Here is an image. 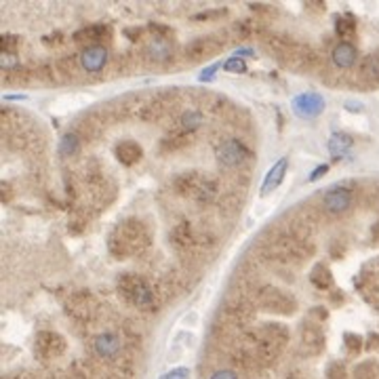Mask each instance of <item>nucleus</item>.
I'll list each match as a JSON object with an SVG mask.
<instances>
[{
  "mask_svg": "<svg viewBox=\"0 0 379 379\" xmlns=\"http://www.w3.org/2000/svg\"><path fill=\"white\" fill-rule=\"evenodd\" d=\"M93 348L101 358H116L123 350V340L116 333H101L95 337Z\"/></svg>",
  "mask_w": 379,
  "mask_h": 379,
  "instance_id": "nucleus-11",
  "label": "nucleus"
},
{
  "mask_svg": "<svg viewBox=\"0 0 379 379\" xmlns=\"http://www.w3.org/2000/svg\"><path fill=\"white\" fill-rule=\"evenodd\" d=\"M360 80L369 87L379 85V51L369 55L360 66Z\"/></svg>",
  "mask_w": 379,
  "mask_h": 379,
  "instance_id": "nucleus-17",
  "label": "nucleus"
},
{
  "mask_svg": "<svg viewBox=\"0 0 379 379\" xmlns=\"http://www.w3.org/2000/svg\"><path fill=\"white\" fill-rule=\"evenodd\" d=\"M118 293L133 306H139V308L154 306V289L148 285V281L143 276L123 274L118 279Z\"/></svg>",
  "mask_w": 379,
  "mask_h": 379,
  "instance_id": "nucleus-2",
  "label": "nucleus"
},
{
  "mask_svg": "<svg viewBox=\"0 0 379 379\" xmlns=\"http://www.w3.org/2000/svg\"><path fill=\"white\" fill-rule=\"evenodd\" d=\"M301 346L306 348V352L310 354H318L324 346V337L320 333L318 327H314V324H308V327L301 329Z\"/></svg>",
  "mask_w": 379,
  "mask_h": 379,
  "instance_id": "nucleus-16",
  "label": "nucleus"
},
{
  "mask_svg": "<svg viewBox=\"0 0 379 379\" xmlns=\"http://www.w3.org/2000/svg\"><path fill=\"white\" fill-rule=\"evenodd\" d=\"M190 139L186 137V135H179V137H173V141L171 139H165L162 141V150L165 148H171V150H177V148H182V146H186Z\"/></svg>",
  "mask_w": 379,
  "mask_h": 379,
  "instance_id": "nucleus-32",
  "label": "nucleus"
},
{
  "mask_svg": "<svg viewBox=\"0 0 379 379\" xmlns=\"http://www.w3.org/2000/svg\"><path fill=\"white\" fill-rule=\"evenodd\" d=\"M220 68H222V64H215V66H211V68H206V70H204V72H202V74H200V76H198V78H200V80H202V82H209V80H211V78H213V76H215V72H218V70H220Z\"/></svg>",
  "mask_w": 379,
  "mask_h": 379,
  "instance_id": "nucleus-34",
  "label": "nucleus"
},
{
  "mask_svg": "<svg viewBox=\"0 0 379 379\" xmlns=\"http://www.w3.org/2000/svg\"><path fill=\"white\" fill-rule=\"evenodd\" d=\"M202 123H204V116H202L200 112H196V110H190V112H186V114L182 116V127H184L188 133H192V131H196L198 127H202Z\"/></svg>",
  "mask_w": 379,
  "mask_h": 379,
  "instance_id": "nucleus-26",
  "label": "nucleus"
},
{
  "mask_svg": "<svg viewBox=\"0 0 379 379\" xmlns=\"http://www.w3.org/2000/svg\"><path fill=\"white\" fill-rule=\"evenodd\" d=\"M224 44V40L215 38V36H206V38H198L194 40L188 49H186V58H192V60H200V58H206L211 55L213 51H218L220 46Z\"/></svg>",
  "mask_w": 379,
  "mask_h": 379,
  "instance_id": "nucleus-12",
  "label": "nucleus"
},
{
  "mask_svg": "<svg viewBox=\"0 0 379 379\" xmlns=\"http://www.w3.org/2000/svg\"><path fill=\"white\" fill-rule=\"evenodd\" d=\"M146 51H148V58L154 62H167L171 58V44L167 40H160V38L150 42V46Z\"/></svg>",
  "mask_w": 379,
  "mask_h": 379,
  "instance_id": "nucleus-21",
  "label": "nucleus"
},
{
  "mask_svg": "<svg viewBox=\"0 0 379 379\" xmlns=\"http://www.w3.org/2000/svg\"><path fill=\"white\" fill-rule=\"evenodd\" d=\"M293 110L301 118H316L324 110V99L316 93H301L293 99Z\"/></svg>",
  "mask_w": 379,
  "mask_h": 379,
  "instance_id": "nucleus-7",
  "label": "nucleus"
},
{
  "mask_svg": "<svg viewBox=\"0 0 379 379\" xmlns=\"http://www.w3.org/2000/svg\"><path fill=\"white\" fill-rule=\"evenodd\" d=\"M211 379H238V377L232 371H218V373L211 375Z\"/></svg>",
  "mask_w": 379,
  "mask_h": 379,
  "instance_id": "nucleus-36",
  "label": "nucleus"
},
{
  "mask_svg": "<svg viewBox=\"0 0 379 379\" xmlns=\"http://www.w3.org/2000/svg\"><path fill=\"white\" fill-rule=\"evenodd\" d=\"M141 154H143L141 146L137 141H133V139H125V141H121L116 146V158L123 162V165H127V167H131V165H135V162H139L141 160Z\"/></svg>",
  "mask_w": 379,
  "mask_h": 379,
  "instance_id": "nucleus-15",
  "label": "nucleus"
},
{
  "mask_svg": "<svg viewBox=\"0 0 379 379\" xmlns=\"http://www.w3.org/2000/svg\"><path fill=\"white\" fill-rule=\"evenodd\" d=\"M173 188L177 194L200 200V202H209L215 196V188L211 182H206L200 173H182L173 179Z\"/></svg>",
  "mask_w": 379,
  "mask_h": 379,
  "instance_id": "nucleus-3",
  "label": "nucleus"
},
{
  "mask_svg": "<svg viewBox=\"0 0 379 379\" xmlns=\"http://www.w3.org/2000/svg\"><path fill=\"white\" fill-rule=\"evenodd\" d=\"M78 148H80V141H78V137L76 135H64L62 137V143H60V154L62 156H72V154H76L78 152Z\"/></svg>",
  "mask_w": 379,
  "mask_h": 379,
  "instance_id": "nucleus-27",
  "label": "nucleus"
},
{
  "mask_svg": "<svg viewBox=\"0 0 379 379\" xmlns=\"http://www.w3.org/2000/svg\"><path fill=\"white\" fill-rule=\"evenodd\" d=\"M34 352L40 360L60 358L66 352V342L60 333L40 331V333H36V340H34Z\"/></svg>",
  "mask_w": 379,
  "mask_h": 379,
  "instance_id": "nucleus-6",
  "label": "nucleus"
},
{
  "mask_svg": "<svg viewBox=\"0 0 379 379\" xmlns=\"http://www.w3.org/2000/svg\"><path fill=\"white\" fill-rule=\"evenodd\" d=\"M171 243H173L175 247H179V249H186V247L192 245V228H190L188 222H182V224H177V226L173 228V232H171Z\"/></svg>",
  "mask_w": 379,
  "mask_h": 379,
  "instance_id": "nucleus-22",
  "label": "nucleus"
},
{
  "mask_svg": "<svg viewBox=\"0 0 379 379\" xmlns=\"http://www.w3.org/2000/svg\"><path fill=\"white\" fill-rule=\"evenodd\" d=\"M224 70H226V72H232V74H243V72L247 70V66H245V62H243L240 58H230V60L224 64Z\"/></svg>",
  "mask_w": 379,
  "mask_h": 379,
  "instance_id": "nucleus-30",
  "label": "nucleus"
},
{
  "mask_svg": "<svg viewBox=\"0 0 379 379\" xmlns=\"http://www.w3.org/2000/svg\"><path fill=\"white\" fill-rule=\"evenodd\" d=\"M310 283L320 289V291H329L333 287V274H331V270L327 265H322V263H316L312 267V272H310Z\"/></svg>",
  "mask_w": 379,
  "mask_h": 379,
  "instance_id": "nucleus-19",
  "label": "nucleus"
},
{
  "mask_svg": "<svg viewBox=\"0 0 379 379\" xmlns=\"http://www.w3.org/2000/svg\"><path fill=\"white\" fill-rule=\"evenodd\" d=\"M327 379H348L346 367L342 362H331L327 369Z\"/></svg>",
  "mask_w": 379,
  "mask_h": 379,
  "instance_id": "nucleus-29",
  "label": "nucleus"
},
{
  "mask_svg": "<svg viewBox=\"0 0 379 379\" xmlns=\"http://www.w3.org/2000/svg\"><path fill=\"white\" fill-rule=\"evenodd\" d=\"M335 32H337L342 38L352 36V34L356 32V19H354L352 15H342V17H337V21H335Z\"/></svg>",
  "mask_w": 379,
  "mask_h": 379,
  "instance_id": "nucleus-24",
  "label": "nucleus"
},
{
  "mask_svg": "<svg viewBox=\"0 0 379 379\" xmlns=\"http://www.w3.org/2000/svg\"><path fill=\"white\" fill-rule=\"evenodd\" d=\"M247 158V148L238 139H226L218 148V160L224 167H236Z\"/></svg>",
  "mask_w": 379,
  "mask_h": 379,
  "instance_id": "nucleus-8",
  "label": "nucleus"
},
{
  "mask_svg": "<svg viewBox=\"0 0 379 379\" xmlns=\"http://www.w3.org/2000/svg\"><path fill=\"white\" fill-rule=\"evenodd\" d=\"M103 34H110V28L103 26V24H91L87 28L78 30L74 34V40H78V42H87V40L89 42H97L99 38H103Z\"/></svg>",
  "mask_w": 379,
  "mask_h": 379,
  "instance_id": "nucleus-20",
  "label": "nucleus"
},
{
  "mask_svg": "<svg viewBox=\"0 0 379 379\" xmlns=\"http://www.w3.org/2000/svg\"><path fill=\"white\" fill-rule=\"evenodd\" d=\"M356 379H379V362H362L356 367Z\"/></svg>",
  "mask_w": 379,
  "mask_h": 379,
  "instance_id": "nucleus-25",
  "label": "nucleus"
},
{
  "mask_svg": "<svg viewBox=\"0 0 379 379\" xmlns=\"http://www.w3.org/2000/svg\"><path fill=\"white\" fill-rule=\"evenodd\" d=\"M105 64H107V51L101 44H91L80 53V66H82V70H87L91 74L101 72L105 68Z\"/></svg>",
  "mask_w": 379,
  "mask_h": 379,
  "instance_id": "nucleus-9",
  "label": "nucleus"
},
{
  "mask_svg": "<svg viewBox=\"0 0 379 379\" xmlns=\"http://www.w3.org/2000/svg\"><path fill=\"white\" fill-rule=\"evenodd\" d=\"M327 171H329V167H327V165H320V167H316V169H314V173L308 177V182H316V179H320V177H322L324 173H327Z\"/></svg>",
  "mask_w": 379,
  "mask_h": 379,
  "instance_id": "nucleus-35",
  "label": "nucleus"
},
{
  "mask_svg": "<svg viewBox=\"0 0 379 379\" xmlns=\"http://www.w3.org/2000/svg\"><path fill=\"white\" fill-rule=\"evenodd\" d=\"M19 44V36L15 34H5L0 40V49H3V55H15V49Z\"/></svg>",
  "mask_w": 379,
  "mask_h": 379,
  "instance_id": "nucleus-28",
  "label": "nucleus"
},
{
  "mask_svg": "<svg viewBox=\"0 0 379 379\" xmlns=\"http://www.w3.org/2000/svg\"><path fill=\"white\" fill-rule=\"evenodd\" d=\"M160 379H190V371L184 369V367H179V369H173V371L167 373V375H162Z\"/></svg>",
  "mask_w": 379,
  "mask_h": 379,
  "instance_id": "nucleus-33",
  "label": "nucleus"
},
{
  "mask_svg": "<svg viewBox=\"0 0 379 379\" xmlns=\"http://www.w3.org/2000/svg\"><path fill=\"white\" fill-rule=\"evenodd\" d=\"M371 236H373L375 240H379V220L375 222V226H373V230H371Z\"/></svg>",
  "mask_w": 379,
  "mask_h": 379,
  "instance_id": "nucleus-37",
  "label": "nucleus"
},
{
  "mask_svg": "<svg viewBox=\"0 0 379 379\" xmlns=\"http://www.w3.org/2000/svg\"><path fill=\"white\" fill-rule=\"evenodd\" d=\"M322 204H324V209H327L329 213L340 215V213H344V211L350 209V204H352V192L346 190V188H331L327 194L322 196Z\"/></svg>",
  "mask_w": 379,
  "mask_h": 379,
  "instance_id": "nucleus-10",
  "label": "nucleus"
},
{
  "mask_svg": "<svg viewBox=\"0 0 379 379\" xmlns=\"http://www.w3.org/2000/svg\"><path fill=\"white\" fill-rule=\"evenodd\" d=\"M352 148V137L344 135V133H333L329 139V152L333 156H344L348 150Z\"/></svg>",
  "mask_w": 379,
  "mask_h": 379,
  "instance_id": "nucleus-23",
  "label": "nucleus"
},
{
  "mask_svg": "<svg viewBox=\"0 0 379 379\" xmlns=\"http://www.w3.org/2000/svg\"><path fill=\"white\" fill-rule=\"evenodd\" d=\"M331 55H333V64H335L337 68L348 70V68H352V66L356 64V60H358V51H356V46L350 44V42H340V44L333 49Z\"/></svg>",
  "mask_w": 379,
  "mask_h": 379,
  "instance_id": "nucleus-14",
  "label": "nucleus"
},
{
  "mask_svg": "<svg viewBox=\"0 0 379 379\" xmlns=\"http://www.w3.org/2000/svg\"><path fill=\"white\" fill-rule=\"evenodd\" d=\"M289 340V333L287 329L283 327V324H267V327H263V335L257 344V356L261 362H270V360H274L283 346L287 344Z\"/></svg>",
  "mask_w": 379,
  "mask_h": 379,
  "instance_id": "nucleus-4",
  "label": "nucleus"
},
{
  "mask_svg": "<svg viewBox=\"0 0 379 379\" xmlns=\"http://www.w3.org/2000/svg\"><path fill=\"white\" fill-rule=\"evenodd\" d=\"M346 348L352 352V354H356V352H360L362 350V337L360 335H354V333H346Z\"/></svg>",
  "mask_w": 379,
  "mask_h": 379,
  "instance_id": "nucleus-31",
  "label": "nucleus"
},
{
  "mask_svg": "<svg viewBox=\"0 0 379 379\" xmlns=\"http://www.w3.org/2000/svg\"><path fill=\"white\" fill-rule=\"evenodd\" d=\"M150 245V232L139 220H125L121 222L107 238V249L118 259H127L146 251Z\"/></svg>",
  "mask_w": 379,
  "mask_h": 379,
  "instance_id": "nucleus-1",
  "label": "nucleus"
},
{
  "mask_svg": "<svg viewBox=\"0 0 379 379\" xmlns=\"http://www.w3.org/2000/svg\"><path fill=\"white\" fill-rule=\"evenodd\" d=\"M263 310L276 312V314H293L295 312V299L283 289L276 287H263L257 295Z\"/></svg>",
  "mask_w": 379,
  "mask_h": 379,
  "instance_id": "nucleus-5",
  "label": "nucleus"
},
{
  "mask_svg": "<svg viewBox=\"0 0 379 379\" xmlns=\"http://www.w3.org/2000/svg\"><path fill=\"white\" fill-rule=\"evenodd\" d=\"M93 310V301L87 293H76L68 299V312L76 318H89Z\"/></svg>",
  "mask_w": 379,
  "mask_h": 379,
  "instance_id": "nucleus-18",
  "label": "nucleus"
},
{
  "mask_svg": "<svg viewBox=\"0 0 379 379\" xmlns=\"http://www.w3.org/2000/svg\"><path fill=\"white\" fill-rule=\"evenodd\" d=\"M287 169H289V160L287 158H281L276 165L270 169V173L265 175V179H263V186H261V194L265 196V194H270L272 190H276L281 184H283V179H285V175H287Z\"/></svg>",
  "mask_w": 379,
  "mask_h": 379,
  "instance_id": "nucleus-13",
  "label": "nucleus"
}]
</instances>
